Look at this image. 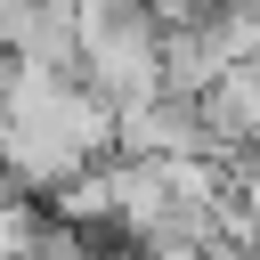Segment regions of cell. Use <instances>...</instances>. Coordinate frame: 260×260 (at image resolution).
Here are the masks:
<instances>
[{
    "mask_svg": "<svg viewBox=\"0 0 260 260\" xmlns=\"http://www.w3.org/2000/svg\"><path fill=\"white\" fill-rule=\"evenodd\" d=\"M203 8H236V16H260V0H203Z\"/></svg>",
    "mask_w": 260,
    "mask_h": 260,
    "instance_id": "cell-1",
    "label": "cell"
}]
</instances>
